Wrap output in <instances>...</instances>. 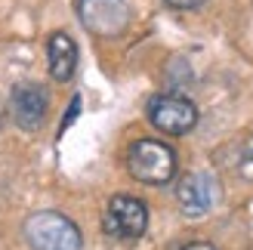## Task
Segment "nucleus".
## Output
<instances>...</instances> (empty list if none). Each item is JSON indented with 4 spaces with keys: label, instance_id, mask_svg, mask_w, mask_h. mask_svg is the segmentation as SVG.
Wrapping results in <instances>:
<instances>
[{
    "label": "nucleus",
    "instance_id": "nucleus-8",
    "mask_svg": "<svg viewBox=\"0 0 253 250\" xmlns=\"http://www.w3.org/2000/svg\"><path fill=\"white\" fill-rule=\"evenodd\" d=\"M46 62H49V74L53 81L65 83L74 78V68H78V43L74 37L65 31H53L46 41Z\"/></svg>",
    "mask_w": 253,
    "mask_h": 250
},
{
    "label": "nucleus",
    "instance_id": "nucleus-2",
    "mask_svg": "<svg viewBox=\"0 0 253 250\" xmlns=\"http://www.w3.org/2000/svg\"><path fill=\"white\" fill-rule=\"evenodd\" d=\"M25 241L31 250H84L81 229L56 210H41L25 222Z\"/></svg>",
    "mask_w": 253,
    "mask_h": 250
},
{
    "label": "nucleus",
    "instance_id": "nucleus-9",
    "mask_svg": "<svg viewBox=\"0 0 253 250\" xmlns=\"http://www.w3.org/2000/svg\"><path fill=\"white\" fill-rule=\"evenodd\" d=\"M170 6H176V9H195V6H201L204 0H167Z\"/></svg>",
    "mask_w": 253,
    "mask_h": 250
},
{
    "label": "nucleus",
    "instance_id": "nucleus-5",
    "mask_svg": "<svg viewBox=\"0 0 253 250\" xmlns=\"http://www.w3.org/2000/svg\"><path fill=\"white\" fill-rule=\"evenodd\" d=\"M148 229V207L133 195H115L105 207V232L121 241H136Z\"/></svg>",
    "mask_w": 253,
    "mask_h": 250
},
{
    "label": "nucleus",
    "instance_id": "nucleus-10",
    "mask_svg": "<svg viewBox=\"0 0 253 250\" xmlns=\"http://www.w3.org/2000/svg\"><path fill=\"white\" fill-rule=\"evenodd\" d=\"M182 250H216V247H213L210 241H192V244H185Z\"/></svg>",
    "mask_w": 253,
    "mask_h": 250
},
{
    "label": "nucleus",
    "instance_id": "nucleus-6",
    "mask_svg": "<svg viewBox=\"0 0 253 250\" xmlns=\"http://www.w3.org/2000/svg\"><path fill=\"white\" fill-rule=\"evenodd\" d=\"M9 108H12V121L19 124L22 130H41L49 111V93L41 83H16L9 96Z\"/></svg>",
    "mask_w": 253,
    "mask_h": 250
},
{
    "label": "nucleus",
    "instance_id": "nucleus-3",
    "mask_svg": "<svg viewBox=\"0 0 253 250\" xmlns=\"http://www.w3.org/2000/svg\"><path fill=\"white\" fill-rule=\"evenodd\" d=\"M145 115L151 121V127L167 133V136H185V133H192L195 124H198V108L188 102L185 96H173V93L170 96L167 93L151 96Z\"/></svg>",
    "mask_w": 253,
    "mask_h": 250
},
{
    "label": "nucleus",
    "instance_id": "nucleus-4",
    "mask_svg": "<svg viewBox=\"0 0 253 250\" xmlns=\"http://www.w3.org/2000/svg\"><path fill=\"white\" fill-rule=\"evenodd\" d=\"M78 19L86 31L99 37H118L130 25V3L126 0H74Z\"/></svg>",
    "mask_w": 253,
    "mask_h": 250
},
{
    "label": "nucleus",
    "instance_id": "nucleus-1",
    "mask_svg": "<svg viewBox=\"0 0 253 250\" xmlns=\"http://www.w3.org/2000/svg\"><path fill=\"white\" fill-rule=\"evenodd\" d=\"M126 170L145 185H167L176 176V152L161 139H136L126 152Z\"/></svg>",
    "mask_w": 253,
    "mask_h": 250
},
{
    "label": "nucleus",
    "instance_id": "nucleus-7",
    "mask_svg": "<svg viewBox=\"0 0 253 250\" xmlns=\"http://www.w3.org/2000/svg\"><path fill=\"white\" fill-rule=\"evenodd\" d=\"M219 198V182L210 173H188L176 189V201L185 216H204Z\"/></svg>",
    "mask_w": 253,
    "mask_h": 250
}]
</instances>
